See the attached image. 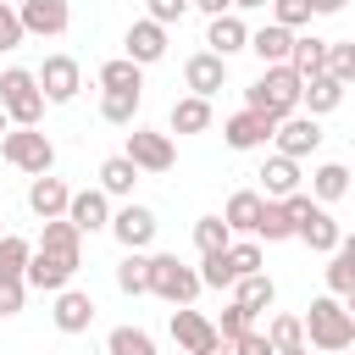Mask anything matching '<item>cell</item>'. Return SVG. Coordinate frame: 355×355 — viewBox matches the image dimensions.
I'll return each mask as SVG.
<instances>
[{
    "label": "cell",
    "instance_id": "obj_12",
    "mask_svg": "<svg viewBox=\"0 0 355 355\" xmlns=\"http://www.w3.org/2000/svg\"><path fill=\"white\" fill-rule=\"evenodd\" d=\"M67 222H72L78 233L111 227V194H105V189H78V194L67 200Z\"/></svg>",
    "mask_w": 355,
    "mask_h": 355
},
{
    "label": "cell",
    "instance_id": "obj_27",
    "mask_svg": "<svg viewBox=\"0 0 355 355\" xmlns=\"http://www.w3.org/2000/svg\"><path fill=\"white\" fill-rule=\"evenodd\" d=\"M233 300H239L250 316H261V311H272L277 288H272V277H266V272H250V277H239V283H233Z\"/></svg>",
    "mask_w": 355,
    "mask_h": 355
},
{
    "label": "cell",
    "instance_id": "obj_8",
    "mask_svg": "<svg viewBox=\"0 0 355 355\" xmlns=\"http://www.w3.org/2000/svg\"><path fill=\"white\" fill-rule=\"evenodd\" d=\"M33 78H39V89H44V100H50V105L78 100V89H83V67H78L72 55H44V67H39Z\"/></svg>",
    "mask_w": 355,
    "mask_h": 355
},
{
    "label": "cell",
    "instance_id": "obj_52",
    "mask_svg": "<svg viewBox=\"0 0 355 355\" xmlns=\"http://www.w3.org/2000/svg\"><path fill=\"white\" fill-rule=\"evenodd\" d=\"M344 311H349V322H355V288H349V294H344Z\"/></svg>",
    "mask_w": 355,
    "mask_h": 355
},
{
    "label": "cell",
    "instance_id": "obj_2",
    "mask_svg": "<svg viewBox=\"0 0 355 355\" xmlns=\"http://www.w3.org/2000/svg\"><path fill=\"white\" fill-rule=\"evenodd\" d=\"M300 83H305V78L283 61V67H266V72L244 89V100H250V111H266L272 122H283V116L300 111Z\"/></svg>",
    "mask_w": 355,
    "mask_h": 355
},
{
    "label": "cell",
    "instance_id": "obj_23",
    "mask_svg": "<svg viewBox=\"0 0 355 355\" xmlns=\"http://www.w3.org/2000/svg\"><path fill=\"white\" fill-rule=\"evenodd\" d=\"M261 189H266V200H288L294 189H300V161H288V155H272L261 172Z\"/></svg>",
    "mask_w": 355,
    "mask_h": 355
},
{
    "label": "cell",
    "instance_id": "obj_31",
    "mask_svg": "<svg viewBox=\"0 0 355 355\" xmlns=\"http://www.w3.org/2000/svg\"><path fill=\"white\" fill-rule=\"evenodd\" d=\"M28 255H33V244H28V239H17V233H0V283H22V272H28Z\"/></svg>",
    "mask_w": 355,
    "mask_h": 355
},
{
    "label": "cell",
    "instance_id": "obj_3",
    "mask_svg": "<svg viewBox=\"0 0 355 355\" xmlns=\"http://www.w3.org/2000/svg\"><path fill=\"white\" fill-rule=\"evenodd\" d=\"M283 205H288V216H294V239H305V244H311V250H322V255H333V250H338L344 227L333 222V211H327L322 200H311V194H300V189H294Z\"/></svg>",
    "mask_w": 355,
    "mask_h": 355
},
{
    "label": "cell",
    "instance_id": "obj_14",
    "mask_svg": "<svg viewBox=\"0 0 355 355\" xmlns=\"http://www.w3.org/2000/svg\"><path fill=\"white\" fill-rule=\"evenodd\" d=\"M183 83H189V94H216L222 83H227V55H216V50H200V55H189L183 61Z\"/></svg>",
    "mask_w": 355,
    "mask_h": 355
},
{
    "label": "cell",
    "instance_id": "obj_13",
    "mask_svg": "<svg viewBox=\"0 0 355 355\" xmlns=\"http://www.w3.org/2000/svg\"><path fill=\"white\" fill-rule=\"evenodd\" d=\"M172 344L189 349V355H200L205 344H216V322L205 311H194V305H178L172 311Z\"/></svg>",
    "mask_w": 355,
    "mask_h": 355
},
{
    "label": "cell",
    "instance_id": "obj_53",
    "mask_svg": "<svg viewBox=\"0 0 355 355\" xmlns=\"http://www.w3.org/2000/svg\"><path fill=\"white\" fill-rule=\"evenodd\" d=\"M6 128H11V116H6V105H0V133H6Z\"/></svg>",
    "mask_w": 355,
    "mask_h": 355
},
{
    "label": "cell",
    "instance_id": "obj_55",
    "mask_svg": "<svg viewBox=\"0 0 355 355\" xmlns=\"http://www.w3.org/2000/svg\"><path fill=\"white\" fill-rule=\"evenodd\" d=\"M333 355H355V344H349V349H333Z\"/></svg>",
    "mask_w": 355,
    "mask_h": 355
},
{
    "label": "cell",
    "instance_id": "obj_39",
    "mask_svg": "<svg viewBox=\"0 0 355 355\" xmlns=\"http://www.w3.org/2000/svg\"><path fill=\"white\" fill-rule=\"evenodd\" d=\"M200 283H205V288H233V283H239V266H233V255H227V250L205 255V266H200Z\"/></svg>",
    "mask_w": 355,
    "mask_h": 355
},
{
    "label": "cell",
    "instance_id": "obj_51",
    "mask_svg": "<svg viewBox=\"0 0 355 355\" xmlns=\"http://www.w3.org/2000/svg\"><path fill=\"white\" fill-rule=\"evenodd\" d=\"M261 6H272V0H233V11H261Z\"/></svg>",
    "mask_w": 355,
    "mask_h": 355
},
{
    "label": "cell",
    "instance_id": "obj_1",
    "mask_svg": "<svg viewBox=\"0 0 355 355\" xmlns=\"http://www.w3.org/2000/svg\"><path fill=\"white\" fill-rule=\"evenodd\" d=\"M300 322H305V344H316L322 355H333V349H349V344H355V322H349V311H344V300H338V294H316V300H311V311H305Z\"/></svg>",
    "mask_w": 355,
    "mask_h": 355
},
{
    "label": "cell",
    "instance_id": "obj_29",
    "mask_svg": "<svg viewBox=\"0 0 355 355\" xmlns=\"http://www.w3.org/2000/svg\"><path fill=\"white\" fill-rule=\"evenodd\" d=\"M139 105H144V89H105V94H100V116H105V122H116V128H122V122H133V116H139Z\"/></svg>",
    "mask_w": 355,
    "mask_h": 355
},
{
    "label": "cell",
    "instance_id": "obj_15",
    "mask_svg": "<svg viewBox=\"0 0 355 355\" xmlns=\"http://www.w3.org/2000/svg\"><path fill=\"white\" fill-rule=\"evenodd\" d=\"M272 133H277V122H272L266 111H250V105H244L239 116H227V128H222V139H227L233 150H261Z\"/></svg>",
    "mask_w": 355,
    "mask_h": 355
},
{
    "label": "cell",
    "instance_id": "obj_30",
    "mask_svg": "<svg viewBox=\"0 0 355 355\" xmlns=\"http://www.w3.org/2000/svg\"><path fill=\"white\" fill-rule=\"evenodd\" d=\"M311 194L327 205V200H344L349 194V166H338V161H322L316 172H311Z\"/></svg>",
    "mask_w": 355,
    "mask_h": 355
},
{
    "label": "cell",
    "instance_id": "obj_34",
    "mask_svg": "<svg viewBox=\"0 0 355 355\" xmlns=\"http://www.w3.org/2000/svg\"><path fill=\"white\" fill-rule=\"evenodd\" d=\"M116 288H122V294H150V255L128 250L122 266H116Z\"/></svg>",
    "mask_w": 355,
    "mask_h": 355
},
{
    "label": "cell",
    "instance_id": "obj_54",
    "mask_svg": "<svg viewBox=\"0 0 355 355\" xmlns=\"http://www.w3.org/2000/svg\"><path fill=\"white\" fill-rule=\"evenodd\" d=\"M288 355H311V344H305V349H288Z\"/></svg>",
    "mask_w": 355,
    "mask_h": 355
},
{
    "label": "cell",
    "instance_id": "obj_45",
    "mask_svg": "<svg viewBox=\"0 0 355 355\" xmlns=\"http://www.w3.org/2000/svg\"><path fill=\"white\" fill-rule=\"evenodd\" d=\"M144 6H150V22H161V28L183 22V11H189V0H144Z\"/></svg>",
    "mask_w": 355,
    "mask_h": 355
},
{
    "label": "cell",
    "instance_id": "obj_19",
    "mask_svg": "<svg viewBox=\"0 0 355 355\" xmlns=\"http://www.w3.org/2000/svg\"><path fill=\"white\" fill-rule=\"evenodd\" d=\"M338 100H344V83H338L333 72H316V78H305V83H300V111H311V116L338 111Z\"/></svg>",
    "mask_w": 355,
    "mask_h": 355
},
{
    "label": "cell",
    "instance_id": "obj_24",
    "mask_svg": "<svg viewBox=\"0 0 355 355\" xmlns=\"http://www.w3.org/2000/svg\"><path fill=\"white\" fill-rule=\"evenodd\" d=\"M261 205H266V194H255V189H239V194H227V211H222V222H227L233 233H255V222H261Z\"/></svg>",
    "mask_w": 355,
    "mask_h": 355
},
{
    "label": "cell",
    "instance_id": "obj_32",
    "mask_svg": "<svg viewBox=\"0 0 355 355\" xmlns=\"http://www.w3.org/2000/svg\"><path fill=\"white\" fill-rule=\"evenodd\" d=\"M133 183H139V166L128 161V155H111V161H100V189L105 194H133Z\"/></svg>",
    "mask_w": 355,
    "mask_h": 355
},
{
    "label": "cell",
    "instance_id": "obj_17",
    "mask_svg": "<svg viewBox=\"0 0 355 355\" xmlns=\"http://www.w3.org/2000/svg\"><path fill=\"white\" fill-rule=\"evenodd\" d=\"M128 61H139V67H150V61H161L166 55V28L161 22H150V17H139L133 28H128Z\"/></svg>",
    "mask_w": 355,
    "mask_h": 355
},
{
    "label": "cell",
    "instance_id": "obj_56",
    "mask_svg": "<svg viewBox=\"0 0 355 355\" xmlns=\"http://www.w3.org/2000/svg\"><path fill=\"white\" fill-rule=\"evenodd\" d=\"M349 178H355V172H349Z\"/></svg>",
    "mask_w": 355,
    "mask_h": 355
},
{
    "label": "cell",
    "instance_id": "obj_38",
    "mask_svg": "<svg viewBox=\"0 0 355 355\" xmlns=\"http://www.w3.org/2000/svg\"><path fill=\"white\" fill-rule=\"evenodd\" d=\"M105 349H111V355H155V338H150L144 327H111Z\"/></svg>",
    "mask_w": 355,
    "mask_h": 355
},
{
    "label": "cell",
    "instance_id": "obj_9",
    "mask_svg": "<svg viewBox=\"0 0 355 355\" xmlns=\"http://www.w3.org/2000/svg\"><path fill=\"white\" fill-rule=\"evenodd\" d=\"M272 144H277V155H288V161H305V155H316V144H322V128H316V116H311V111H294V116H283V122H277Z\"/></svg>",
    "mask_w": 355,
    "mask_h": 355
},
{
    "label": "cell",
    "instance_id": "obj_20",
    "mask_svg": "<svg viewBox=\"0 0 355 355\" xmlns=\"http://www.w3.org/2000/svg\"><path fill=\"white\" fill-rule=\"evenodd\" d=\"M67 200H72V189H67L61 178H50V172L28 183V205H33V216H44V222H50V216H67Z\"/></svg>",
    "mask_w": 355,
    "mask_h": 355
},
{
    "label": "cell",
    "instance_id": "obj_42",
    "mask_svg": "<svg viewBox=\"0 0 355 355\" xmlns=\"http://www.w3.org/2000/svg\"><path fill=\"white\" fill-rule=\"evenodd\" d=\"M316 11H311V0H272V22H283V28H305Z\"/></svg>",
    "mask_w": 355,
    "mask_h": 355
},
{
    "label": "cell",
    "instance_id": "obj_4",
    "mask_svg": "<svg viewBox=\"0 0 355 355\" xmlns=\"http://www.w3.org/2000/svg\"><path fill=\"white\" fill-rule=\"evenodd\" d=\"M0 105H6V116L17 122V128H39V116H44V89H39V78L28 72V67H6L0 72Z\"/></svg>",
    "mask_w": 355,
    "mask_h": 355
},
{
    "label": "cell",
    "instance_id": "obj_18",
    "mask_svg": "<svg viewBox=\"0 0 355 355\" xmlns=\"http://www.w3.org/2000/svg\"><path fill=\"white\" fill-rule=\"evenodd\" d=\"M50 322H55L61 333H89V322H94V300H89L83 288H61V294H55Z\"/></svg>",
    "mask_w": 355,
    "mask_h": 355
},
{
    "label": "cell",
    "instance_id": "obj_48",
    "mask_svg": "<svg viewBox=\"0 0 355 355\" xmlns=\"http://www.w3.org/2000/svg\"><path fill=\"white\" fill-rule=\"evenodd\" d=\"M189 6H200L205 17H222V11H233V0H189Z\"/></svg>",
    "mask_w": 355,
    "mask_h": 355
},
{
    "label": "cell",
    "instance_id": "obj_37",
    "mask_svg": "<svg viewBox=\"0 0 355 355\" xmlns=\"http://www.w3.org/2000/svg\"><path fill=\"white\" fill-rule=\"evenodd\" d=\"M266 338H272V349H277V355H288V349H305V322H300V316H272Z\"/></svg>",
    "mask_w": 355,
    "mask_h": 355
},
{
    "label": "cell",
    "instance_id": "obj_22",
    "mask_svg": "<svg viewBox=\"0 0 355 355\" xmlns=\"http://www.w3.org/2000/svg\"><path fill=\"white\" fill-rule=\"evenodd\" d=\"M250 50H255L266 67H283V61H288V50H294V28H283V22H266L261 33H250Z\"/></svg>",
    "mask_w": 355,
    "mask_h": 355
},
{
    "label": "cell",
    "instance_id": "obj_16",
    "mask_svg": "<svg viewBox=\"0 0 355 355\" xmlns=\"http://www.w3.org/2000/svg\"><path fill=\"white\" fill-rule=\"evenodd\" d=\"M111 233H116V244H122V250H144V244L155 239V211L128 200V205L111 216Z\"/></svg>",
    "mask_w": 355,
    "mask_h": 355
},
{
    "label": "cell",
    "instance_id": "obj_28",
    "mask_svg": "<svg viewBox=\"0 0 355 355\" xmlns=\"http://www.w3.org/2000/svg\"><path fill=\"white\" fill-rule=\"evenodd\" d=\"M355 288V233L349 239H338V250H333V261H327V294H349Z\"/></svg>",
    "mask_w": 355,
    "mask_h": 355
},
{
    "label": "cell",
    "instance_id": "obj_33",
    "mask_svg": "<svg viewBox=\"0 0 355 355\" xmlns=\"http://www.w3.org/2000/svg\"><path fill=\"white\" fill-rule=\"evenodd\" d=\"M255 239H266V244H277V239H294V216H288V205H283V200H266V205H261Z\"/></svg>",
    "mask_w": 355,
    "mask_h": 355
},
{
    "label": "cell",
    "instance_id": "obj_41",
    "mask_svg": "<svg viewBox=\"0 0 355 355\" xmlns=\"http://www.w3.org/2000/svg\"><path fill=\"white\" fill-rule=\"evenodd\" d=\"M250 327H255V316H250L239 300H233V305L216 316V338H239V333H250Z\"/></svg>",
    "mask_w": 355,
    "mask_h": 355
},
{
    "label": "cell",
    "instance_id": "obj_5",
    "mask_svg": "<svg viewBox=\"0 0 355 355\" xmlns=\"http://www.w3.org/2000/svg\"><path fill=\"white\" fill-rule=\"evenodd\" d=\"M0 155H6L17 172H28V178H44V172L55 166V144H50L39 128H6V133H0Z\"/></svg>",
    "mask_w": 355,
    "mask_h": 355
},
{
    "label": "cell",
    "instance_id": "obj_47",
    "mask_svg": "<svg viewBox=\"0 0 355 355\" xmlns=\"http://www.w3.org/2000/svg\"><path fill=\"white\" fill-rule=\"evenodd\" d=\"M22 294H28V283H0V316H17Z\"/></svg>",
    "mask_w": 355,
    "mask_h": 355
},
{
    "label": "cell",
    "instance_id": "obj_36",
    "mask_svg": "<svg viewBox=\"0 0 355 355\" xmlns=\"http://www.w3.org/2000/svg\"><path fill=\"white\" fill-rule=\"evenodd\" d=\"M194 244H200V255H216V250L233 244V227H227L222 216H200V222H194Z\"/></svg>",
    "mask_w": 355,
    "mask_h": 355
},
{
    "label": "cell",
    "instance_id": "obj_10",
    "mask_svg": "<svg viewBox=\"0 0 355 355\" xmlns=\"http://www.w3.org/2000/svg\"><path fill=\"white\" fill-rule=\"evenodd\" d=\"M139 172H172V161H178V150H172V139L166 133H150V128H133L128 133V150H122Z\"/></svg>",
    "mask_w": 355,
    "mask_h": 355
},
{
    "label": "cell",
    "instance_id": "obj_44",
    "mask_svg": "<svg viewBox=\"0 0 355 355\" xmlns=\"http://www.w3.org/2000/svg\"><path fill=\"white\" fill-rule=\"evenodd\" d=\"M227 255H233V266H239V277H250V272H261V244H255V239H244V244H227Z\"/></svg>",
    "mask_w": 355,
    "mask_h": 355
},
{
    "label": "cell",
    "instance_id": "obj_46",
    "mask_svg": "<svg viewBox=\"0 0 355 355\" xmlns=\"http://www.w3.org/2000/svg\"><path fill=\"white\" fill-rule=\"evenodd\" d=\"M233 355H277V349H272V338H266V333H255V327H250V333H239V338H233Z\"/></svg>",
    "mask_w": 355,
    "mask_h": 355
},
{
    "label": "cell",
    "instance_id": "obj_26",
    "mask_svg": "<svg viewBox=\"0 0 355 355\" xmlns=\"http://www.w3.org/2000/svg\"><path fill=\"white\" fill-rule=\"evenodd\" d=\"M205 128H211V100L205 94L172 100V133H205Z\"/></svg>",
    "mask_w": 355,
    "mask_h": 355
},
{
    "label": "cell",
    "instance_id": "obj_50",
    "mask_svg": "<svg viewBox=\"0 0 355 355\" xmlns=\"http://www.w3.org/2000/svg\"><path fill=\"white\" fill-rule=\"evenodd\" d=\"M200 355H233V338H216V344H205Z\"/></svg>",
    "mask_w": 355,
    "mask_h": 355
},
{
    "label": "cell",
    "instance_id": "obj_49",
    "mask_svg": "<svg viewBox=\"0 0 355 355\" xmlns=\"http://www.w3.org/2000/svg\"><path fill=\"white\" fill-rule=\"evenodd\" d=\"M311 11L316 17H333V11H344V0H311Z\"/></svg>",
    "mask_w": 355,
    "mask_h": 355
},
{
    "label": "cell",
    "instance_id": "obj_40",
    "mask_svg": "<svg viewBox=\"0 0 355 355\" xmlns=\"http://www.w3.org/2000/svg\"><path fill=\"white\" fill-rule=\"evenodd\" d=\"M327 72L349 89L355 83V39H338V44H327Z\"/></svg>",
    "mask_w": 355,
    "mask_h": 355
},
{
    "label": "cell",
    "instance_id": "obj_7",
    "mask_svg": "<svg viewBox=\"0 0 355 355\" xmlns=\"http://www.w3.org/2000/svg\"><path fill=\"white\" fill-rule=\"evenodd\" d=\"M200 288H205V283H200L194 266H183L178 255H150V294H155V300H166V305H194Z\"/></svg>",
    "mask_w": 355,
    "mask_h": 355
},
{
    "label": "cell",
    "instance_id": "obj_25",
    "mask_svg": "<svg viewBox=\"0 0 355 355\" xmlns=\"http://www.w3.org/2000/svg\"><path fill=\"white\" fill-rule=\"evenodd\" d=\"M288 67L300 72V78H316V72H327V39H316V33H294V50H288Z\"/></svg>",
    "mask_w": 355,
    "mask_h": 355
},
{
    "label": "cell",
    "instance_id": "obj_6",
    "mask_svg": "<svg viewBox=\"0 0 355 355\" xmlns=\"http://www.w3.org/2000/svg\"><path fill=\"white\" fill-rule=\"evenodd\" d=\"M78 250H50V244H33V255H28V272H22V283L28 288H39V294H61L67 283H72V272H78Z\"/></svg>",
    "mask_w": 355,
    "mask_h": 355
},
{
    "label": "cell",
    "instance_id": "obj_35",
    "mask_svg": "<svg viewBox=\"0 0 355 355\" xmlns=\"http://www.w3.org/2000/svg\"><path fill=\"white\" fill-rule=\"evenodd\" d=\"M139 72H144L139 61L116 55V61H105V67H100V89H144V78H139Z\"/></svg>",
    "mask_w": 355,
    "mask_h": 355
},
{
    "label": "cell",
    "instance_id": "obj_21",
    "mask_svg": "<svg viewBox=\"0 0 355 355\" xmlns=\"http://www.w3.org/2000/svg\"><path fill=\"white\" fill-rule=\"evenodd\" d=\"M205 44H211L216 55H233V50H250V28L239 22V11H222V17H211V28H205Z\"/></svg>",
    "mask_w": 355,
    "mask_h": 355
},
{
    "label": "cell",
    "instance_id": "obj_43",
    "mask_svg": "<svg viewBox=\"0 0 355 355\" xmlns=\"http://www.w3.org/2000/svg\"><path fill=\"white\" fill-rule=\"evenodd\" d=\"M28 33H22V17H17V6H6L0 0V50H17Z\"/></svg>",
    "mask_w": 355,
    "mask_h": 355
},
{
    "label": "cell",
    "instance_id": "obj_11",
    "mask_svg": "<svg viewBox=\"0 0 355 355\" xmlns=\"http://www.w3.org/2000/svg\"><path fill=\"white\" fill-rule=\"evenodd\" d=\"M17 17H22V33L55 39V33H67L72 6H67V0H22V6H17Z\"/></svg>",
    "mask_w": 355,
    "mask_h": 355
}]
</instances>
